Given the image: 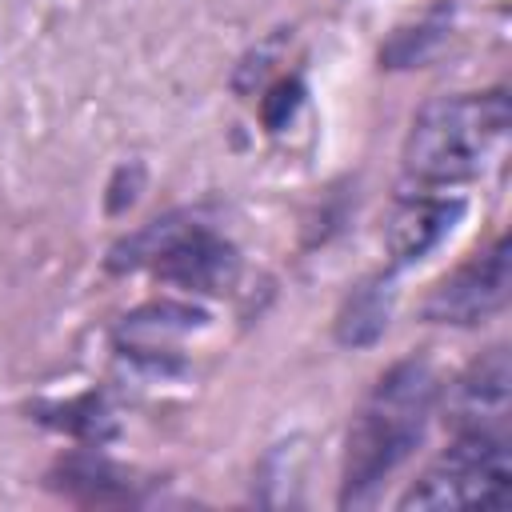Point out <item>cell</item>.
I'll return each mask as SVG.
<instances>
[{
  "label": "cell",
  "mask_w": 512,
  "mask_h": 512,
  "mask_svg": "<svg viewBox=\"0 0 512 512\" xmlns=\"http://www.w3.org/2000/svg\"><path fill=\"white\" fill-rule=\"evenodd\" d=\"M512 360L508 348H488L444 392V424L452 432H508Z\"/></svg>",
  "instance_id": "cell-6"
},
{
  "label": "cell",
  "mask_w": 512,
  "mask_h": 512,
  "mask_svg": "<svg viewBox=\"0 0 512 512\" xmlns=\"http://www.w3.org/2000/svg\"><path fill=\"white\" fill-rule=\"evenodd\" d=\"M464 204L460 200H444V196H404L388 224H384V248L392 256V268L416 264L424 260L460 220Z\"/></svg>",
  "instance_id": "cell-7"
},
{
  "label": "cell",
  "mask_w": 512,
  "mask_h": 512,
  "mask_svg": "<svg viewBox=\"0 0 512 512\" xmlns=\"http://www.w3.org/2000/svg\"><path fill=\"white\" fill-rule=\"evenodd\" d=\"M48 484L76 504H132L140 496V480H132V472L96 452H72L56 460Z\"/></svg>",
  "instance_id": "cell-8"
},
{
  "label": "cell",
  "mask_w": 512,
  "mask_h": 512,
  "mask_svg": "<svg viewBox=\"0 0 512 512\" xmlns=\"http://www.w3.org/2000/svg\"><path fill=\"white\" fill-rule=\"evenodd\" d=\"M300 96H304V88H300L296 80H280V84L264 96V124H268L272 132H280V128L292 120V112L300 108Z\"/></svg>",
  "instance_id": "cell-13"
},
{
  "label": "cell",
  "mask_w": 512,
  "mask_h": 512,
  "mask_svg": "<svg viewBox=\"0 0 512 512\" xmlns=\"http://www.w3.org/2000/svg\"><path fill=\"white\" fill-rule=\"evenodd\" d=\"M512 492L508 432H456L424 476L400 496V512L504 508Z\"/></svg>",
  "instance_id": "cell-4"
},
{
  "label": "cell",
  "mask_w": 512,
  "mask_h": 512,
  "mask_svg": "<svg viewBox=\"0 0 512 512\" xmlns=\"http://www.w3.org/2000/svg\"><path fill=\"white\" fill-rule=\"evenodd\" d=\"M384 328H388V292H384V284L368 280V284H360L344 300V308L336 316V340L340 344H352V348H364Z\"/></svg>",
  "instance_id": "cell-10"
},
{
  "label": "cell",
  "mask_w": 512,
  "mask_h": 512,
  "mask_svg": "<svg viewBox=\"0 0 512 512\" xmlns=\"http://www.w3.org/2000/svg\"><path fill=\"white\" fill-rule=\"evenodd\" d=\"M444 36V20H424L420 28H404L396 32V40L384 48V60L392 68H408V64H420L428 56V48Z\"/></svg>",
  "instance_id": "cell-12"
},
{
  "label": "cell",
  "mask_w": 512,
  "mask_h": 512,
  "mask_svg": "<svg viewBox=\"0 0 512 512\" xmlns=\"http://www.w3.org/2000/svg\"><path fill=\"white\" fill-rule=\"evenodd\" d=\"M112 272H132V268H152L160 280L188 288V292H228L240 276V256L236 248L216 236L208 224H196L188 216H160L144 224L140 232L124 236L108 252Z\"/></svg>",
  "instance_id": "cell-3"
},
{
  "label": "cell",
  "mask_w": 512,
  "mask_h": 512,
  "mask_svg": "<svg viewBox=\"0 0 512 512\" xmlns=\"http://www.w3.org/2000/svg\"><path fill=\"white\" fill-rule=\"evenodd\" d=\"M508 292H512V248H508V236H500L488 252L464 260L460 268H452L448 276H440L424 304H420V316L428 324H480L488 316H496L504 304H508Z\"/></svg>",
  "instance_id": "cell-5"
},
{
  "label": "cell",
  "mask_w": 512,
  "mask_h": 512,
  "mask_svg": "<svg viewBox=\"0 0 512 512\" xmlns=\"http://www.w3.org/2000/svg\"><path fill=\"white\" fill-rule=\"evenodd\" d=\"M512 128V104L504 88L436 96L428 100L404 136V172L420 184L476 180L504 148Z\"/></svg>",
  "instance_id": "cell-2"
},
{
  "label": "cell",
  "mask_w": 512,
  "mask_h": 512,
  "mask_svg": "<svg viewBox=\"0 0 512 512\" xmlns=\"http://www.w3.org/2000/svg\"><path fill=\"white\" fill-rule=\"evenodd\" d=\"M440 380L424 360H400L364 396L352 416L344 444V488L340 504H364L424 440L428 416L436 412Z\"/></svg>",
  "instance_id": "cell-1"
},
{
  "label": "cell",
  "mask_w": 512,
  "mask_h": 512,
  "mask_svg": "<svg viewBox=\"0 0 512 512\" xmlns=\"http://www.w3.org/2000/svg\"><path fill=\"white\" fill-rule=\"evenodd\" d=\"M196 324H204V312H196L188 304H148V308L124 316L120 340H128L132 356H156V352H164L168 336H180Z\"/></svg>",
  "instance_id": "cell-9"
},
{
  "label": "cell",
  "mask_w": 512,
  "mask_h": 512,
  "mask_svg": "<svg viewBox=\"0 0 512 512\" xmlns=\"http://www.w3.org/2000/svg\"><path fill=\"white\" fill-rule=\"evenodd\" d=\"M40 420L76 440H88V444H104L116 436V420L100 396H76L64 404H48V408H40Z\"/></svg>",
  "instance_id": "cell-11"
}]
</instances>
